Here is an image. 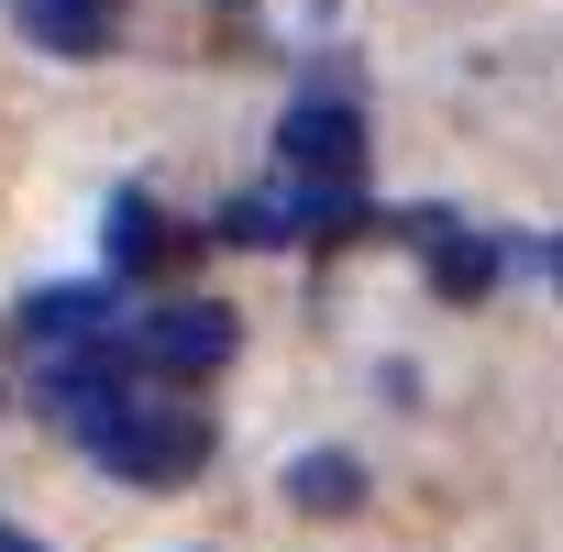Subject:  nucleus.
<instances>
[{
    "label": "nucleus",
    "mask_w": 563,
    "mask_h": 552,
    "mask_svg": "<svg viewBox=\"0 0 563 552\" xmlns=\"http://www.w3.org/2000/svg\"><path fill=\"white\" fill-rule=\"evenodd\" d=\"M89 453H100L122 486H188V475L210 464V420H199L188 398H122Z\"/></svg>",
    "instance_id": "obj_1"
},
{
    "label": "nucleus",
    "mask_w": 563,
    "mask_h": 552,
    "mask_svg": "<svg viewBox=\"0 0 563 552\" xmlns=\"http://www.w3.org/2000/svg\"><path fill=\"white\" fill-rule=\"evenodd\" d=\"M232 310L221 299H166V310H144L133 321V365L144 376H177V387H199V376H221L232 365Z\"/></svg>",
    "instance_id": "obj_2"
},
{
    "label": "nucleus",
    "mask_w": 563,
    "mask_h": 552,
    "mask_svg": "<svg viewBox=\"0 0 563 552\" xmlns=\"http://www.w3.org/2000/svg\"><path fill=\"white\" fill-rule=\"evenodd\" d=\"M111 332V288H34L23 310H12V343L34 354V365H67V354H89Z\"/></svg>",
    "instance_id": "obj_3"
},
{
    "label": "nucleus",
    "mask_w": 563,
    "mask_h": 552,
    "mask_svg": "<svg viewBox=\"0 0 563 552\" xmlns=\"http://www.w3.org/2000/svg\"><path fill=\"white\" fill-rule=\"evenodd\" d=\"M276 144H288L299 177H354V166H365V122H354V100H299L288 122H276Z\"/></svg>",
    "instance_id": "obj_4"
},
{
    "label": "nucleus",
    "mask_w": 563,
    "mask_h": 552,
    "mask_svg": "<svg viewBox=\"0 0 563 552\" xmlns=\"http://www.w3.org/2000/svg\"><path fill=\"white\" fill-rule=\"evenodd\" d=\"M23 34L45 56H100L122 34V12H111V0H23Z\"/></svg>",
    "instance_id": "obj_5"
},
{
    "label": "nucleus",
    "mask_w": 563,
    "mask_h": 552,
    "mask_svg": "<svg viewBox=\"0 0 563 552\" xmlns=\"http://www.w3.org/2000/svg\"><path fill=\"white\" fill-rule=\"evenodd\" d=\"M166 210L155 199H111V265H166Z\"/></svg>",
    "instance_id": "obj_6"
},
{
    "label": "nucleus",
    "mask_w": 563,
    "mask_h": 552,
    "mask_svg": "<svg viewBox=\"0 0 563 552\" xmlns=\"http://www.w3.org/2000/svg\"><path fill=\"white\" fill-rule=\"evenodd\" d=\"M299 221H288V188H243L232 210H221V243H288Z\"/></svg>",
    "instance_id": "obj_7"
},
{
    "label": "nucleus",
    "mask_w": 563,
    "mask_h": 552,
    "mask_svg": "<svg viewBox=\"0 0 563 552\" xmlns=\"http://www.w3.org/2000/svg\"><path fill=\"white\" fill-rule=\"evenodd\" d=\"M288 497H299V508H354L365 475H354V453H310V464L288 475Z\"/></svg>",
    "instance_id": "obj_8"
},
{
    "label": "nucleus",
    "mask_w": 563,
    "mask_h": 552,
    "mask_svg": "<svg viewBox=\"0 0 563 552\" xmlns=\"http://www.w3.org/2000/svg\"><path fill=\"white\" fill-rule=\"evenodd\" d=\"M0 552H34V541H23V530H0Z\"/></svg>",
    "instance_id": "obj_9"
},
{
    "label": "nucleus",
    "mask_w": 563,
    "mask_h": 552,
    "mask_svg": "<svg viewBox=\"0 0 563 552\" xmlns=\"http://www.w3.org/2000/svg\"><path fill=\"white\" fill-rule=\"evenodd\" d=\"M552 276H563V243H552Z\"/></svg>",
    "instance_id": "obj_10"
}]
</instances>
